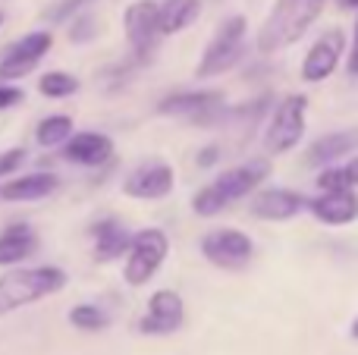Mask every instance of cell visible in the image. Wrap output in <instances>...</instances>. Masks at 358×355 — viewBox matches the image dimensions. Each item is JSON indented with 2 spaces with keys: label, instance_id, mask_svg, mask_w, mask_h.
<instances>
[{
  "label": "cell",
  "instance_id": "obj_28",
  "mask_svg": "<svg viewBox=\"0 0 358 355\" xmlns=\"http://www.w3.org/2000/svg\"><path fill=\"white\" fill-rule=\"evenodd\" d=\"M25 157H29V151H25V148H6V151H0V176H16L19 170H22Z\"/></svg>",
  "mask_w": 358,
  "mask_h": 355
},
{
  "label": "cell",
  "instance_id": "obj_8",
  "mask_svg": "<svg viewBox=\"0 0 358 355\" xmlns=\"http://www.w3.org/2000/svg\"><path fill=\"white\" fill-rule=\"evenodd\" d=\"M201 255L208 258L214 268L223 270H242L255 255V242L242 230L223 226V230H210L201 239Z\"/></svg>",
  "mask_w": 358,
  "mask_h": 355
},
{
  "label": "cell",
  "instance_id": "obj_12",
  "mask_svg": "<svg viewBox=\"0 0 358 355\" xmlns=\"http://www.w3.org/2000/svg\"><path fill=\"white\" fill-rule=\"evenodd\" d=\"M267 176H271V161H267V157H255V161H248V164L223 170L214 180V186H217V192L227 198V205H233V201L252 195Z\"/></svg>",
  "mask_w": 358,
  "mask_h": 355
},
{
  "label": "cell",
  "instance_id": "obj_14",
  "mask_svg": "<svg viewBox=\"0 0 358 355\" xmlns=\"http://www.w3.org/2000/svg\"><path fill=\"white\" fill-rule=\"evenodd\" d=\"M308 211L327 226H346L352 220H358V195H355V189L321 192L317 198L308 201Z\"/></svg>",
  "mask_w": 358,
  "mask_h": 355
},
{
  "label": "cell",
  "instance_id": "obj_13",
  "mask_svg": "<svg viewBox=\"0 0 358 355\" xmlns=\"http://www.w3.org/2000/svg\"><path fill=\"white\" fill-rule=\"evenodd\" d=\"M63 157L79 167H101L113 157V138L104 132H73L63 145Z\"/></svg>",
  "mask_w": 358,
  "mask_h": 355
},
{
  "label": "cell",
  "instance_id": "obj_2",
  "mask_svg": "<svg viewBox=\"0 0 358 355\" xmlns=\"http://www.w3.org/2000/svg\"><path fill=\"white\" fill-rule=\"evenodd\" d=\"M63 287H66V270L54 268V264L6 270L0 277V318L31 305V302L48 299V296L60 293Z\"/></svg>",
  "mask_w": 358,
  "mask_h": 355
},
{
  "label": "cell",
  "instance_id": "obj_37",
  "mask_svg": "<svg viewBox=\"0 0 358 355\" xmlns=\"http://www.w3.org/2000/svg\"><path fill=\"white\" fill-rule=\"evenodd\" d=\"M0 25H3V13H0Z\"/></svg>",
  "mask_w": 358,
  "mask_h": 355
},
{
  "label": "cell",
  "instance_id": "obj_15",
  "mask_svg": "<svg viewBox=\"0 0 358 355\" xmlns=\"http://www.w3.org/2000/svg\"><path fill=\"white\" fill-rule=\"evenodd\" d=\"M302 208H308V201L299 192H292V189H261L252 198V214L258 220H271V224L292 220Z\"/></svg>",
  "mask_w": 358,
  "mask_h": 355
},
{
  "label": "cell",
  "instance_id": "obj_21",
  "mask_svg": "<svg viewBox=\"0 0 358 355\" xmlns=\"http://www.w3.org/2000/svg\"><path fill=\"white\" fill-rule=\"evenodd\" d=\"M73 117L66 113H54V117H44L35 129V142L41 148H57V145H66V138L73 136Z\"/></svg>",
  "mask_w": 358,
  "mask_h": 355
},
{
  "label": "cell",
  "instance_id": "obj_23",
  "mask_svg": "<svg viewBox=\"0 0 358 355\" xmlns=\"http://www.w3.org/2000/svg\"><path fill=\"white\" fill-rule=\"evenodd\" d=\"M50 48H54V35H50V29H41V31H31V35L19 38V41L10 44L6 50H13V54H19V57H29V60L41 63V57L48 54Z\"/></svg>",
  "mask_w": 358,
  "mask_h": 355
},
{
  "label": "cell",
  "instance_id": "obj_20",
  "mask_svg": "<svg viewBox=\"0 0 358 355\" xmlns=\"http://www.w3.org/2000/svg\"><path fill=\"white\" fill-rule=\"evenodd\" d=\"M201 16V0H164L157 3L161 35H179Z\"/></svg>",
  "mask_w": 358,
  "mask_h": 355
},
{
  "label": "cell",
  "instance_id": "obj_22",
  "mask_svg": "<svg viewBox=\"0 0 358 355\" xmlns=\"http://www.w3.org/2000/svg\"><path fill=\"white\" fill-rule=\"evenodd\" d=\"M82 82L76 79L73 73H63V69H50V73H44L41 79H38V92L44 94V98H73L76 92H79Z\"/></svg>",
  "mask_w": 358,
  "mask_h": 355
},
{
  "label": "cell",
  "instance_id": "obj_30",
  "mask_svg": "<svg viewBox=\"0 0 358 355\" xmlns=\"http://www.w3.org/2000/svg\"><path fill=\"white\" fill-rule=\"evenodd\" d=\"M25 92L19 85H10V82H0V110H10V107L22 104Z\"/></svg>",
  "mask_w": 358,
  "mask_h": 355
},
{
  "label": "cell",
  "instance_id": "obj_7",
  "mask_svg": "<svg viewBox=\"0 0 358 355\" xmlns=\"http://www.w3.org/2000/svg\"><path fill=\"white\" fill-rule=\"evenodd\" d=\"M157 113H164V117H189L198 126H210L227 117V110H223V92H217V88L167 94L157 104Z\"/></svg>",
  "mask_w": 358,
  "mask_h": 355
},
{
  "label": "cell",
  "instance_id": "obj_35",
  "mask_svg": "<svg viewBox=\"0 0 358 355\" xmlns=\"http://www.w3.org/2000/svg\"><path fill=\"white\" fill-rule=\"evenodd\" d=\"M343 10H358V0H336Z\"/></svg>",
  "mask_w": 358,
  "mask_h": 355
},
{
  "label": "cell",
  "instance_id": "obj_29",
  "mask_svg": "<svg viewBox=\"0 0 358 355\" xmlns=\"http://www.w3.org/2000/svg\"><path fill=\"white\" fill-rule=\"evenodd\" d=\"M88 3H94V0H63L60 6H54V10H50V22H63V19H69L73 16V13H79V10H85Z\"/></svg>",
  "mask_w": 358,
  "mask_h": 355
},
{
  "label": "cell",
  "instance_id": "obj_18",
  "mask_svg": "<svg viewBox=\"0 0 358 355\" xmlns=\"http://www.w3.org/2000/svg\"><path fill=\"white\" fill-rule=\"evenodd\" d=\"M38 252V233L25 224L6 226L0 233V268H16Z\"/></svg>",
  "mask_w": 358,
  "mask_h": 355
},
{
  "label": "cell",
  "instance_id": "obj_34",
  "mask_svg": "<svg viewBox=\"0 0 358 355\" xmlns=\"http://www.w3.org/2000/svg\"><path fill=\"white\" fill-rule=\"evenodd\" d=\"M343 170H346V180H349V186H358V154L352 157V161L349 164H343Z\"/></svg>",
  "mask_w": 358,
  "mask_h": 355
},
{
  "label": "cell",
  "instance_id": "obj_32",
  "mask_svg": "<svg viewBox=\"0 0 358 355\" xmlns=\"http://www.w3.org/2000/svg\"><path fill=\"white\" fill-rule=\"evenodd\" d=\"M346 69H349V75H358V16H355V25H352V41H349Z\"/></svg>",
  "mask_w": 358,
  "mask_h": 355
},
{
  "label": "cell",
  "instance_id": "obj_6",
  "mask_svg": "<svg viewBox=\"0 0 358 355\" xmlns=\"http://www.w3.org/2000/svg\"><path fill=\"white\" fill-rule=\"evenodd\" d=\"M123 29H126V41H129L132 54H136V63H148L157 41L164 38L155 0H136V3L126 6Z\"/></svg>",
  "mask_w": 358,
  "mask_h": 355
},
{
  "label": "cell",
  "instance_id": "obj_33",
  "mask_svg": "<svg viewBox=\"0 0 358 355\" xmlns=\"http://www.w3.org/2000/svg\"><path fill=\"white\" fill-rule=\"evenodd\" d=\"M198 167H214L217 161H220V148H217V145H208V148H201L198 151Z\"/></svg>",
  "mask_w": 358,
  "mask_h": 355
},
{
  "label": "cell",
  "instance_id": "obj_36",
  "mask_svg": "<svg viewBox=\"0 0 358 355\" xmlns=\"http://www.w3.org/2000/svg\"><path fill=\"white\" fill-rule=\"evenodd\" d=\"M352 340H358V318H355V324H352Z\"/></svg>",
  "mask_w": 358,
  "mask_h": 355
},
{
  "label": "cell",
  "instance_id": "obj_3",
  "mask_svg": "<svg viewBox=\"0 0 358 355\" xmlns=\"http://www.w3.org/2000/svg\"><path fill=\"white\" fill-rule=\"evenodd\" d=\"M245 31H248V19L245 16H229L220 22L217 35L208 41L201 54V63H198L195 75L198 79H214V75H223L242 60V44H245Z\"/></svg>",
  "mask_w": 358,
  "mask_h": 355
},
{
  "label": "cell",
  "instance_id": "obj_9",
  "mask_svg": "<svg viewBox=\"0 0 358 355\" xmlns=\"http://www.w3.org/2000/svg\"><path fill=\"white\" fill-rule=\"evenodd\" d=\"M185 321V302L176 289H157L148 299V312L138 321V333L145 337H170Z\"/></svg>",
  "mask_w": 358,
  "mask_h": 355
},
{
  "label": "cell",
  "instance_id": "obj_16",
  "mask_svg": "<svg viewBox=\"0 0 358 355\" xmlns=\"http://www.w3.org/2000/svg\"><path fill=\"white\" fill-rule=\"evenodd\" d=\"M92 236H94V261L101 264H110L117 258H123L132 245V233L126 224H120L117 217H104L92 226Z\"/></svg>",
  "mask_w": 358,
  "mask_h": 355
},
{
  "label": "cell",
  "instance_id": "obj_11",
  "mask_svg": "<svg viewBox=\"0 0 358 355\" xmlns=\"http://www.w3.org/2000/svg\"><path fill=\"white\" fill-rule=\"evenodd\" d=\"M343 54H346V35L340 29H327L302 60V79L305 82H324L336 73Z\"/></svg>",
  "mask_w": 358,
  "mask_h": 355
},
{
  "label": "cell",
  "instance_id": "obj_31",
  "mask_svg": "<svg viewBox=\"0 0 358 355\" xmlns=\"http://www.w3.org/2000/svg\"><path fill=\"white\" fill-rule=\"evenodd\" d=\"M92 19L88 16H82V19H76L73 22V29H69V38H73V41H88V38L94 35V29H92Z\"/></svg>",
  "mask_w": 358,
  "mask_h": 355
},
{
  "label": "cell",
  "instance_id": "obj_24",
  "mask_svg": "<svg viewBox=\"0 0 358 355\" xmlns=\"http://www.w3.org/2000/svg\"><path fill=\"white\" fill-rule=\"evenodd\" d=\"M69 324H73L76 331L94 333V331H104V327L110 324V318H107V312H104V308H98V305H88V302H82V305H76L73 312H69Z\"/></svg>",
  "mask_w": 358,
  "mask_h": 355
},
{
  "label": "cell",
  "instance_id": "obj_1",
  "mask_svg": "<svg viewBox=\"0 0 358 355\" xmlns=\"http://www.w3.org/2000/svg\"><path fill=\"white\" fill-rule=\"evenodd\" d=\"M324 6H327V0H277L258 31V50L277 54V50L296 44L321 19Z\"/></svg>",
  "mask_w": 358,
  "mask_h": 355
},
{
  "label": "cell",
  "instance_id": "obj_25",
  "mask_svg": "<svg viewBox=\"0 0 358 355\" xmlns=\"http://www.w3.org/2000/svg\"><path fill=\"white\" fill-rule=\"evenodd\" d=\"M227 198H223L220 192H217L214 182H208L204 189H198L195 198H192V211L198 214V217H217L220 211H227Z\"/></svg>",
  "mask_w": 358,
  "mask_h": 355
},
{
  "label": "cell",
  "instance_id": "obj_19",
  "mask_svg": "<svg viewBox=\"0 0 358 355\" xmlns=\"http://www.w3.org/2000/svg\"><path fill=\"white\" fill-rule=\"evenodd\" d=\"M355 148H358V129H340V132H330V136L317 138L308 148L305 161H308L311 167H330V164H336L340 157L352 154Z\"/></svg>",
  "mask_w": 358,
  "mask_h": 355
},
{
  "label": "cell",
  "instance_id": "obj_10",
  "mask_svg": "<svg viewBox=\"0 0 358 355\" xmlns=\"http://www.w3.org/2000/svg\"><path fill=\"white\" fill-rule=\"evenodd\" d=\"M173 182L176 173L170 164L164 161H148V164H138L129 176L123 180V192L129 198L138 201H157V198H167L173 192Z\"/></svg>",
  "mask_w": 358,
  "mask_h": 355
},
{
  "label": "cell",
  "instance_id": "obj_26",
  "mask_svg": "<svg viewBox=\"0 0 358 355\" xmlns=\"http://www.w3.org/2000/svg\"><path fill=\"white\" fill-rule=\"evenodd\" d=\"M35 66L38 63L29 60V57H19V54H13V50H3V57H0V79H22V75H29Z\"/></svg>",
  "mask_w": 358,
  "mask_h": 355
},
{
  "label": "cell",
  "instance_id": "obj_4",
  "mask_svg": "<svg viewBox=\"0 0 358 355\" xmlns=\"http://www.w3.org/2000/svg\"><path fill=\"white\" fill-rule=\"evenodd\" d=\"M170 255V236L161 226H148V230L132 233V245L126 252L123 277L129 287H145L157 270L164 268Z\"/></svg>",
  "mask_w": 358,
  "mask_h": 355
},
{
  "label": "cell",
  "instance_id": "obj_27",
  "mask_svg": "<svg viewBox=\"0 0 358 355\" xmlns=\"http://www.w3.org/2000/svg\"><path fill=\"white\" fill-rule=\"evenodd\" d=\"M317 189H321V192H334V189H352V186H349V180H346V170L330 164V167H324L321 176H317Z\"/></svg>",
  "mask_w": 358,
  "mask_h": 355
},
{
  "label": "cell",
  "instance_id": "obj_5",
  "mask_svg": "<svg viewBox=\"0 0 358 355\" xmlns=\"http://www.w3.org/2000/svg\"><path fill=\"white\" fill-rule=\"evenodd\" d=\"M305 113H308V98L305 94H289V98L280 101L264 132V148L271 154H286V151H292L302 142Z\"/></svg>",
  "mask_w": 358,
  "mask_h": 355
},
{
  "label": "cell",
  "instance_id": "obj_17",
  "mask_svg": "<svg viewBox=\"0 0 358 355\" xmlns=\"http://www.w3.org/2000/svg\"><path fill=\"white\" fill-rule=\"evenodd\" d=\"M60 189V176L57 173H25L16 180H6L0 186V198L6 201H41Z\"/></svg>",
  "mask_w": 358,
  "mask_h": 355
}]
</instances>
